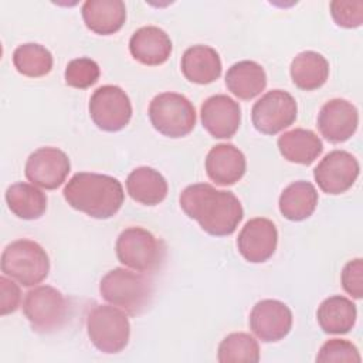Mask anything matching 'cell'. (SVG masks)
Wrapping results in <instances>:
<instances>
[{"mask_svg":"<svg viewBox=\"0 0 363 363\" xmlns=\"http://www.w3.org/2000/svg\"><path fill=\"white\" fill-rule=\"evenodd\" d=\"M356 305L342 295L326 298L318 308L316 319L320 329L329 335H345L354 326Z\"/></svg>","mask_w":363,"mask_h":363,"instance_id":"cb8c5ba5","label":"cell"},{"mask_svg":"<svg viewBox=\"0 0 363 363\" xmlns=\"http://www.w3.org/2000/svg\"><path fill=\"white\" fill-rule=\"evenodd\" d=\"M62 194L72 208L98 220L113 217L125 200L123 187L116 177L92 172L75 173Z\"/></svg>","mask_w":363,"mask_h":363,"instance_id":"7a4b0ae2","label":"cell"},{"mask_svg":"<svg viewBox=\"0 0 363 363\" xmlns=\"http://www.w3.org/2000/svg\"><path fill=\"white\" fill-rule=\"evenodd\" d=\"M101 75L99 65L96 61L88 58V57H79L74 58L67 64L64 78L65 84L78 88V89H86L92 86Z\"/></svg>","mask_w":363,"mask_h":363,"instance_id":"f546056e","label":"cell"},{"mask_svg":"<svg viewBox=\"0 0 363 363\" xmlns=\"http://www.w3.org/2000/svg\"><path fill=\"white\" fill-rule=\"evenodd\" d=\"M343 289L354 299L363 296V259L354 258L349 261L340 275Z\"/></svg>","mask_w":363,"mask_h":363,"instance_id":"d6a6232c","label":"cell"},{"mask_svg":"<svg viewBox=\"0 0 363 363\" xmlns=\"http://www.w3.org/2000/svg\"><path fill=\"white\" fill-rule=\"evenodd\" d=\"M99 292L111 305L136 316L149 306L153 295V284L143 274L125 268H113L102 277Z\"/></svg>","mask_w":363,"mask_h":363,"instance_id":"3957f363","label":"cell"},{"mask_svg":"<svg viewBox=\"0 0 363 363\" xmlns=\"http://www.w3.org/2000/svg\"><path fill=\"white\" fill-rule=\"evenodd\" d=\"M23 312L34 332L52 333L68 320L69 303L57 288L38 285L26 294Z\"/></svg>","mask_w":363,"mask_h":363,"instance_id":"52a82bcc","label":"cell"},{"mask_svg":"<svg viewBox=\"0 0 363 363\" xmlns=\"http://www.w3.org/2000/svg\"><path fill=\"white\" fill-rule=\"evenodd\" d=\"M71 170V162L65 152L58 147H40L26 162L24 173L31 184L45 190L60 187Z\"/></svg>","mask_w":363,"mask_h":363,"instance_id":"7c38bea8","label":"cell"},{"mask_svg":"<svg viewBox=\"0 0 363 363\" xmlns=\"http://www.w3.org/2000/svg\"><path fill=\"white\" fill-rule=\"evenodd\" d=\"M85 26L99 35H111L122 28L126 7L122 0H86L81 7Z\"/></svg>","mask_w":363,"mask_h":363,"instance_id":"d6986e66","label":"cell"},{"mask_svg":"<svg viewBox=\"0 0 363 363\" xmlns=\"http://www.w3.org/2000/svg\"><path fill=\"white\" fill-rule=\"evenodd\" d=\"M126 190L135 201L143 206H156L166 199L169 186L162 173L153 167L140 166L128 174Z\"/></svg>","mask_w":363,"mask_h":363,"instance_id":"603a6c76","label":"cell"},{"mask_svg":"<svg viewBox=\"0 0 363 363\" xmlns=\"http://www.w3.org/2000/svg\"><path fill=\"white\" fill-rule=\"evenodd\" d=\"M1 271L23 286H34L47 278L50 258L38 242L27 238L16 240L3 250Z\"/></svg>","mask_w":363,"mask_h":363,"instance_id":"5b68a950","label":"cell"},{"mask_svg":"<svg viewBox=\"0 0 363 363\" xmlns=\"http://www.w3.org/2000/svg\"><path fill=\"white\" fill-rule=\"evenodd\" d=\"M0 315L6 316L17 311L21 301V292L18 285L13 279H9L7 275L0 277Z\"/></svg>","mask_w":363,"mask_h":363,"instance_id":"836d02e7","label":"cell"},{"mask_svg":"<svg viewBox=\"0 0 363 363\" xmlns=\"http://www.w3.org/2000/svg\"><path fill=\"white\" fill-rule=\"evenodd\" d=\"M172 40L167 33L156 26L138 28L129 40L132 57L145 65H162L172 54Z\"/></svg>","mask_w":363,"mask_h":363,"instance_id":"ac0fdd59","label":"cell"},{"mask_svg":"<svg viewBox=\"0 0 363 363\" xmlns=\"http://www.w3.org/2000/svg\"><path fill=\"white\" fill-rule=\"evenodd\" d=\"M318 191L315 186L305 180H298L286 186L278 200L281 214L291 221H302L311 217L318 206Z\"/></svg>","mask_w":363,"mask_h":363,"instance_id":"d4e9b609","label":"cell"},{"mask_svg":"<svg viewBox=\"0 0 363 363\" xmlns=\"http://www.w3.org/2000/svg\"><path fill=\"white\" fill-rule=\"evenodd\" d=\"M292 328V312L281 301L262 299L250 312V329L262 342L284 339Z\"/></svg>","mask_w":363,"mask_h":363,"instance_id":"4fadbf2b","label":"cell"},{"mask_svg":"<svg viewBox=\"0 0 363 363\" xmlns=\"http://www.w3.org/2000/svg\"><path fill=\"white\" fill-rule=\"evenodd\" d=\"M180 67L186 79L199 85L214 82L223 69L220 54L213 47L203 44L189 47L182 57Z\"/></svg>","mask_w":363,"mask_h":363,"instance_id":"ffe728a7","label":"cell"},{"mask_svg":"<svg viewBox=\"0 0 363 363\" xmlns=\"http://www.w3.org/2000/svg\"><path fill=\"white\" fill-rule=\"evenodd\" d=\"M360 354L357 347L346 339H329L325 342L316 356V362H346V363H360Z\"/></svg>","mask_w":363,"mask_h":363,"instance_id":"4dcf8cb0","label":"cell"},{"mask_svg":"<svg viewBox=\"0 0 363 363\" xmlns=\"http://www.w3.org/2000/svg\"><path fill=\"white\" fill-rule=\"evenodd\" d=\"M9 210L23 220H37L47 210V194L28 183H14L6 190Z\"/></svg>","mask_w":363,"mask_h":363,"instance_id":"4316f807","label":"cell"},{"mask_svg":"<svg viewBox=\"0 0 363 363\" xmlns=\"http://www.w3.org/2000/svg\"><path fill=\"white\" fill-rule=\"evenodd\" d=\"M204 129L216 139H228L235 135L241 123L240 104L224 94L208 96L200 109Z\"/></svg>","mask_w":363,"mask_h":363,"instance_id":"2e32d148","label":"cell"},{"mask_svg":"<svg viewBox=\"0 0 363 363\" xmlns=\"http://www.w3.org/2000/svg\"><path fill=\"white\" fill-rule=\"evenodd\" d=\"M360 173L357 159L346 150L329 152L315 167L313 177L319 189L328 194L347 191Z\"/></svg>","mask_w":363,"mask_h":363,"instance_id":"8fae6325","label":"cell"},{"mask_svg":"<svg viewBox=\"0 0 363 363\" xmlns=\"http://www.w3.org/2000/svg\"><path fill=\"white\" fill-rule=\"evenodd\" d=\"M14 68L24 77L38 78L52 69V54L41 44L24 43L13 52Z\"/></svg>","mask_w":363,"mask_h":363,"instance_id":"83f0119b","label":"cell"},{"mask_svg":"<svg viewBox=\"0 0 363 363\" xmlns=\"http://www.w3.org/2000/svg\"><path fill=\"white\" fill-rule=\"evenodd\" d=\"M298 115L295 98L282 89H272L264 94L251 109L254 128L264 135H275L289 128Z\"/></svg>","mask_w":363,"mask_h":363,"instance_id":"30bf717a","label":"cell"},{"mask_svg":"<svg viewBox=\"0 0 363 363\" xmlns=\"http://www.w3.org/2000/svg\"><path fill=\"white\" fill-rule=\"evenodd\" d=\"M179 203L190 218L214 237L233 234L244 217L242 206L233 191L217 190L208 183L187 186Z\"/></svg>","mask_w":363,"mask_h":363,"instance_id":"6da1fadb","label":"cell"},{"mask_svg":"<svg viewBox=\"0 0 363 363\" xmlns=\"http://www.w3.org/2000/svg\"><path fill=\"white\" fill-rule=\"evenodd\" d=\"M228 91L240 99L248 101L259 95L267 86V74L264 68L251 60H242L233 64L225 74Z\"/></svg>","mask_w":363,"mask_h":363,"instance_id":"7402d4cb","label":"cell"},{"mask_svg":"<svg viewBox=\"0 0 363 363\" xmlns=\"http://www.w3.org/2000/svg\"><path fill=\"white\" fill-rule=\"evenodd\" d=\"M217 360L220 363H257L259 360L258 342L244 332L230 333L218 345Z\"/></svg>","mask_w":363,"mask_h":363,"instance_id":"f1b7e54d","label":"cell"},{"mask_svg":"<svg viewBox=\"0 0 363 363\" xmlns=\"http://www.w3.org/2000/svg\"><path fill=\"white\" fill-rule=\"evenodd\" d=\"M247 170L244 153L231 143H218L206 157L207 176L220 186H231L242 179Z\"/></svg>","mask_w":363,"mask_h":363,"instance_id":"e0dca14e","label":"cell"},{"mask_svg":"<svg viewBox=\"0 0 363 363\" xmlns=\"http://www.w3.org/2000/svg\"><path fill=\"white\" fill-rule=\"evenodd\" d=\"M279 153L291 163L311 164L313 163L323 150V143L320 138L303 128H295L284 132L277 140Z\"/></svg>","mask_w":363,"mask_h":363,"instance_id":"44dd1931","label":"cell"},{"mask_svg":"<svg viewBox=\"0 0 363 363\" xmlns=\"http://www.w3.org/2000/svg\"><path fill=\"white\" fill-rule=\"evenodd\" d=\"M86 332L99 352L115 354L128 346L130 323L125 311L113 305H95L86 315Z\"/></svg>","mask_w":363,"mask_h":363,"instance_id":"8992f818","label":"cell"},{"mask_svg":"<svg viewBox=\"0 0 363 363\" xmlns=\"http://www.w3.org/2000/svg\"><path fill=\"white\" fill-rule=\"evenodd\" d=\"M92 122L105 132L123 129L132 118V104L128 94L118 85H102L89 99Z\"/></svg>","mask_w":363,"mask_h":363,"instance_id":"9c48e42d","label":"cell"},{"mask_svg":"<svg viewBox=\"0 0 363 363\" xmlns=\"http://www.w3.org/2000/svg\"><path fill=\"white\" fill-rule=\"evenodd\" d=\"M330 14L335 23L345 28H356L363 23V1L333 0L330 1Z\"/></svg>","mask_w":363,"mask_h":363,"instance_id":"1f68e13d","label":"cell"},{"mask_svg":"<svg viewBox=\"0 0 363 363\" xmlns=\"http://www.w3.org/2000/svg\"><path fill=\"white\" fill-rule=\"evenodd\" d=\"M357 125V108L343 98L329 99L318 113V129L330 143H342L350 139Z\"/></svg>","mask_w":363,"mask_h":363,"instance_id":"9a60e30c","label":"cell"},{"mask_svg":"<svg viewBox=\"0 0 363 363\" xmlns=\"http://www.w3.org/2000/svg\"><path fill=\"white\" fill-rule=\"evenodd\" d=\"M278 244V231L275 224L265 217L248 220L237 238L240 254L252 264L268 261Z\"/></svg>","mask_w":363,"mask_h":363,"instance_id":"5bb4252c","label":"cell"},{"mask_svg":"<svg viewBox=\"0 0 363 363\" xmlns=\"http://www.w3.org/2000/svg\"><path fill=\"white\" fill-rule=\"evenodd\" d=\"M149 119L153 128L167 138H183L196 125V109L182 94L162 92L149 104Z\"/></svg>","mask_w":363,"mask_h":363,"instance_id":"ba28073f","label":"cell"},{"mask_svg":"<svg viewBox=\"0 0 363 363\" xmlns=\"http://www.w3.org/2000/svg\"><path fill=\"white\" fill-rule=\"evenodd\" d=\"M118 261L138 272H155L166 258V247L143 227H128L116 238Z\"/></svg>","mask_w":363,"mask_h":363,"instance_id":"277c9868","label":"cell"},{"mask_svg":"<svg viewBox=\"0 0 363 363\" xmlns=\"http://www.w3.org/2000/svg\"><path fill=\"white\" fill-rule=\"evenodd\" d=\"M292 82L303 91L320 88L329 77L328 60L316 51H302L294 57L289 67Z\"/></svg>","mask_w":363,"mask_h":363,"instance_id":"484cf974","label":"cell"}]
</instances>
